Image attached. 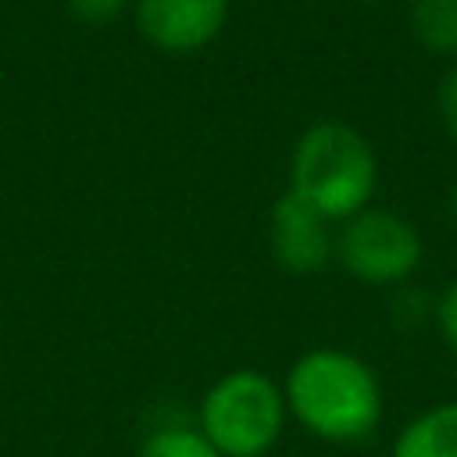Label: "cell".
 Segmentation results:
<instances>
[{"label":"cell","mask_w":457,"mask_h":457,"mask_svg":"<svg viewBox=\"0 0 457 457\" xmlns=\"http://www.w3.org/2000/svg\"><path fill=\"white\" fill-rule=\"evenodd\" d=\"M286 411L325 443H361L382 421L378 375L346 350L318 346L293 361L286 386Z\"/></svg>","instance_id":"cell-1"},{"label":"cell","mask_w":457,"mask_h":457,"mask_svg":"<svg viewBox=\"0 0 457 457\" xmlns=\"http://www.w3.org/2000/svg\"><path fill=\"white\" fill-rule=\"evenodd\" d=\"M282 386L253 368H236L214 378L193 414L196 428L221 457H264L286 428Z\"/></svg>","instance_id":"cell-2"},{"label":"cell","mask_w":457,"mask_h":457,"mask_svg":"<svg viewBox=\"0 0 457 457\" xmlns=\"http://www.w3.org/2000/svg\"><path fill=\"white\" fill-rule=\"evenodd\" d=\"M375 189V157L361 132L339 121L307 129L293 154V193L325 218H353Z\"/></svg>","instance_id":"cell-3"},{"label":"cell","mask_w":457,"mask_h":457,"mask_svg":"<svg viewBox=\"0 0 457 457\" xmlns=\"http://www.w3.org/2000/svg\"><path fill=\"white\" fill-rule=\"evenodd\" d=\"M339 261L368 286L403 282L421 261V236L411 221L389 211H361L339 236Z\"/></svg>","instance_id":"cell-4"},{"label":"cell","mask_w":457,"mask_h":457,"mask_svg":"<svg viewBox=\"0 0 457 457\" xmlns=\"http://www.w3.org/2000/svg\"><path fill=\"white\" fill-rule=\"evenodd\" d=\"M228 18V0H139L136 21L143 36L161 50H200Z\"/></svg>","instance_id":"cell-5"},{"label":"cell","mask_w":457,"mask_h":457,"mask_svg":"<svg viewBox=\"0 0 457 457\" xmlns=\"http://www.w3.org/2000/svg\"><path fill=\"white\" fill-rule=\"evenodd\" d=\"M325 214H318L307 200H300L293 189L275 200L271 207V253L286 271L307 275L318 271L328 261L332 239L325 228Z\"/></svg>","instance_id":"cell-6"},{"label":"cell","mask_w":457,"mask_h":457,"mask_svg":"<svg viewBox=\"0 0 457 457\" xmlns=\"http://www.w3.org/2000/svg\"><path fill=\"white\" fill-rule=\"evenodd\" d=\"M389 457H457V400L436 403L411 418L393 439Z\"/></svg>","instance_id":"cell-7"},{"label":"cell","mask_w":457,"mask_h":457,"mask_svg":"<svg viewBox=\"0 0 457 457\" xmlns=\"http://www.w3.org/2000/svg\"><path fill=\"white\" fill-rule=\"evenodd\" d=\"M136 457H221L193 418H161L143 436Z\"/></svg>","instance_id":"cell-8"},{"label":"cell","mask_w":457,"mask_h":457,"mask_svg":"<svg viewBox=\"0 0 457 457\" xmlns=\"http://www.w3.org/2000/svg\"><path fill=\"white\" fill-rule=\"evenodd\" d=\"M414 36L436 54H457V0H414Z\"/></svg>","instance_id":"cell-9"},{"label":"cell","mask_w":457,"mask_h":457,"mask_svg":"<svg viewBox=\"0 0 457 457\" xmlns=\"http://www.w3.org/2000/svg\"><path fill=\"white\" fill-rule=\"evenodd\" d=\"M125 4H129V0H68L71 14H75L79 21H86V25H104V21H111L114 14H121Z\"/></svg>","instance_id":"cell-10"},{"label":"cell","mask_w":457,"mask_h":457,"mask_svg":"<svg viewBox=\"0 0 457 457\" xmlns=\"http://www.w3.org/2000/svg\"><path fill=\"white\" fill-rule=\"evenodd\" d=\"M436 321H439V332H443L446 346L457 353V282L439 296V303H436Z\"/></svg>","instance_id":"cell-11"},{"label":"cell","mask_w":457,"mask_h":457,"mask_svg":"<svg viewBox=\"0 0 457 457\" xmlns=\"http://www.w3.org/2000/svg\"><path fill=\"white\" fill-rule=\"evenodd\" d=\"M439 114H443L446 129L457 136V68H450L439 82Z\"/></svg>","instance_id":"cell-12"},{"label":"cell","mask_w":457,"mask_h":457,"mask_svg":"<svg viewBox=\"0 0 457 457\" xmlns=\"http://www.w3.org/2000/svg\"><path fill=\"white\" fill-rule=\"evenodd\" d=\"M453 218H457V189H453Z\"/></svg>","instance_id":"cell-13"},{"label":"cell","mask_w":457,"mask_h":457,"mask_svg":"<svg viewBox=\"0 0 457 457\" xmlns=\"http://www.w3.org/2000/svg\"><path fill=\"white\" fill-rule=\"evenodd\" d=\"M368 4H371V0H368Z\"/></svg>","instance_id":"cell-14"}]
</instances>
